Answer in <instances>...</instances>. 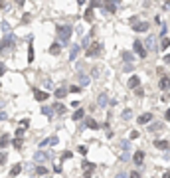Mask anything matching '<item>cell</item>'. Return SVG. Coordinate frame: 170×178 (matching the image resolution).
Returning a JSON list of instances; mask_svg holds the SVG:
<instances>
[{
	"label": "cell",
	"mask_w": 170,
	"mask_h": 178,
	"mask_svg": "<svg viewBox=\"0 0 170 178\" xmlns=\"http://www.w3.org/2000/svg\"><path fill=\"white\" fill-rule=\"evenodd\" d=\"M56 32H57V38H60V44L61 46H69L73 28L69 26V24H57V26H56Z\"/></svg>",
	"instance_id": "obj_1"
},
{
	"label": "cell",
	"mask_w": 170,
	"mask_h": 178,
	"mask_svg": "<svg viewBox=\"0 0 170 178\" xmlns=\"http://www.w3.org/2000/svg\"><path fill=\"white\" fill-rule=\"evenodd\" d=\"M14 46H16V36H14V34H12V32L4 34L2 42H0V54L12 52V50H14Z\"/></svg>",
	"instance_id": "obj_2"
},
{
	"label": "cell",
	"mask_w": 170,
	"mask_h": 178,
	"mask_svg": "<svg viewBox=\"0 0 170 178\" xmlns=\"http://www.w3.org/2000/svg\"><path fill=\"white\" fill-rule=\"evenodd\" d=\"M103 54V44L101 42H91L85 48V57H99Z\"/></svg>",
	"instance_id": "obj_3"
},
{
	"label": "cell",
	"mask_w": 170,
	"mask_h": 178,
	"mask_svg": "<svg viewBox=\"0 0 170 178\" xmlns=\"http://www.w3.org/2000/svg\"><path fill=\"white\" fill-rule=\"evenodd\" d=\"M128 22H131L132 32H136V34H144V32H148V28H150V22H143V20H139V18H131Z\"/></svg>",
	"instance_id": "obj_4"
},
{
	"label": "cell",
	"mask_w": 170,
	"mask_h": 178,
	"mask_svg": "<svg viewBox=\"0 0 170 178\" xmlns=\"http://www.w3.org/2000/svg\"><path fill=\"white\" fill-rule=\"evenodd\" d=\"M132 50H135V54H136L140 59H144V57H146V54H148L146 48H144V44H143L140 40H135V42H132Z\"/></svg>",
	"instance_id": "obj_5"
},
{
	"label": "cell",
	"mask_w": 170,
	"mask_h": 178,
	"mask_svg": "<svg viewBox=\"0 0 170 178\" xmlns=\"http://www.w3.org/2000/svg\"><path fill=\"white\" fill-rule=\"evenodd\" d=\"M103 6H105V10L109 14H115L119 8V0H103Z\"/></svg>",
	"instance_id": "obj_6"
},
{
	"label": "cell",
	"mask_w": 170,
	"mask_h": 178,
	"mask_svg": "<svg viewBox=\"0 0 170 178\" xmlns=\"http://www.w3.org/2000/svg\"><path fill=\"white\" fill-rule=\"evenodd\" d=\"M34 36H28V63H32V61H34Z\"/></svg>",
	"instance_id": "obj_7"
},
{
	"label": "cell",
	"mask_w": 170,
	"mask_h": 178,
	"mask_svg": "<svg viewBox=\"0 0 170 178\" xmlns=\"http://www.w3.org/2000/svg\"><path fill=\"white\" fill-rule=\"evenodd\" d=\"M144 48H146V52H156V38H144Z\"/></svg>",
	"instance_id": "obj_8"
},
{
	"label": "cell",
	"mask_w": 170,
	"mask_h": 178,
	"mask_svg": "<svg viewBox=\"0 0 170 178\" xmlns=\"http://www.w3.org/2000/svg\"><path fill=\"white\" fill-rule=\"evenodd\" d=\"M34 160H36V164H44L45 160H49V154H48V152H44V150H36Z\"/></svg>",
	"instance_id": "obj_9"
},
{
	"label": "cell",
	"mask_w": 170,
	"mask_h": 178,
	"mask_svg": "<svg viewBox=\"0 0 170 178\" xmlns=\"http://www.w3.org/2000/svg\"><path fill=\"white\" fill-rule=\"evenodd\" d=\"M144 162V150H135V154H132V164H136V166H140V164Z\"/></svg>",
	"instance_id": "obj_10"
},
{
	"label": "cell",
	"mask_w": 170,
	"mask_h": 178,
	"mask_svg": "<svg viewBox=\"0 0 170 178\" xmlns=\"http://www.w3.org/2000/svg\"><path fill=\"white\" fill-rule=\"evenodd\" d=\"M52 107H53V111H56L57 115H65V113H67V107H65L63 103H60V99H57V101H53V105H52Z\"/></svg>",
	"instance_id": "obj_11"
},
{
	"label": "cell",
	"mask_w": 170,
	"mask_h": 178,
	"mask_svg": "<svg viewBox=\"0 0 170 178\" xmlns=\"http://www.w3.org/2000/svg\"><path fill=\"white\" fill-rule=\"evenodd\" d=\"M34 99H36V101H40V103H44V101H48V99H49V93L40 91V89H34Z\"/></svg>",
	"instance_id": "obj_12"
},
{
	"label": "cell",
	"mask_w": 170,
	"mask_h": 178,
	"mask_svg": "<svg viewBox=\"0 0 170 178\" xmlns=\"http://www.w3.org/2000/svg\"><path fill=\"white\" fill-rule=\"evenodd\" d=\"M81 168H83V172H89V174H93L95 168H97V164H95V162H89V160H83V162H81Z\"/></svg>",
	"instance_id": "obj_13"
},
{
	"label": "cell",
	"mask_w": 170,
	"mask_h": 178,
	"mask_svg": "<svg viewBox=\"0 0 170 178\" xmlns=\"http://www.w3.org/2000/svg\"><path fill=\"white\" fill-rule=\"evenodd\" d=\"M158 87L162 89V91H170V77H168V75H162V77H160Z\"/></svg>",
	"instance_id": "obj_14"
},
{
	"label": "cell",
	"mask_w": 170,
	"mask_h": 178,
	"mask_svg": "<svg viewBox=\"0 0 170 178\" xmlns=\"http://www.w3.org/2000/svg\"><path fill=\"white\" fill-rule=\"evenodd\" d=\"M95 8H91V6H87L85 8V12H83V20H85V22H93V20H95Z\"/></svg>",
	"instance_id": "obj_15"
},
{
	"label": "cell",
	"mask_w": 170,
	"mask_h": 178,
	"mask_svg": "<svg viewBox=\"0 0 170 178\" xmlns=\"http://www.w3.org/2000/svg\"><path fill=\"white\" fill-rule=\"evenodd\" d=\"M127 85H128V89H136L140 85V77H139V75H131L128 81H127Z\"/></svg>",
	"instance_id": "obj_16"
},
{
	"label": "cell",
	"mask_w": 170,
	"mask_h": 178,
	"mask_svg": "<svg viewBox=\"0 0 170 178\" xmlns=\"http://www.w3.org/2000/svg\"><path fill=\"white\" fill-rule=\"evenodd\" d=\"M152 145L158 148V150H168V148H170V143H168V141H162V139H156Z\"/></svg>",
	"instance_id": "obj_17"
},
{
	"label": "cell",
	"mask_w": 170,
	"mask_h": 178,
	"mask_svg": "<svg viewBox=\"0 0 170 178\" xmlns=\"http://www.w3.org/2000/svg\"><path fill=\"white\" fill-rule=\"evenodd\" d=\"M85 127H87V129H91V131H97L101 125H99V123L95 121L93 117H87V119H85Z\"/></svg>",
	"instance_id": "obj_18"
},
{
	"label": "cell",
	"mask_w": 170,
	"mask_h": 178,
	"mask_svg": "<svg viewBox=\"0 0 170 178\" xmlns=\"http://www.w3.org/2000/svg\"><path fill=\"white\" fill-rule=\"evenodd\" d=\"M150 121H152V113H143V115L136 119V123H139V125H148Z\"/></svg>",
	"instance_id": "obj_19"
},
{
	"label": "cell",
	"mask_w": 170,
	"mask_h": 178,
	"mask_svg": "<svg viewBox=\"0 0 170 178\" xmlns=\"http://www.w3.org/2000/svg\"><path fill=\"white\" fill-rule=\"evenodd\" d=\"M97 105H99V107H107V105H109V97H107V93H99Z\"/></svg>",
	"instance_id": "obj_20"
},
{
	"label": "cell",
	"mask_w": 170,
	"mask_h": 178,
	"mask_svg": "<svg viewBox=\"0 0 170 178\" xmlns=\"http://www.w3.org/2000/svg\"><path fill=\"white\" fill-rule=\"evenodd\" d=\"M77 56H79V46L73 44V46H71V50H69V61H75Z\"/></svg>",
	"instance_id": "obj_21"
},
{
	"label": "cell",
	"mask_w": 170,
	"mask_h": 178,
	"mask_svg": "<svg viewBox=\"0 0 170 178\" xmlns=\"http://www.w3.org/2000/svg\"><path fill=\"white\" fill-rule=\"evenodd\" d=\"M67 93H69V91H67V87H57L56 91H53V97H56V99H63Z\"/></svg>",
	"instance_id": "obj_22"
},
{
	"label": "cell",
	"mask_w": 170,
	"mask_h": 178,
	"mask_svg": "<svg viewBox=\"0 0 170 178\" xmlns=\"http://www.w3.org/2000/svg\"><path fill=\"white\" fill-rule=\"evenodd\" d=\"M60 52H61V44L60 42H53V44L49 46V54H52V56H60Z\"/></svg>",
	"instance_id": "obj_23"
},
{
	"label": "cell",
	"mask_w": 170,
	"mask_h": 178,
	"mask_svg": "<svg viewBox=\"0 0 170 178\" xmlns=\"http://www.w3.org/2000/svg\"><path fill=\"white\" fill-rule=\"evenodd\" d=\"M8 143H10V135H8V133H2V135H0V150L8 146Z\"/></svg>",
	"instance_id": "obj_24"
},
{
	"label": "cell",
	"mask_w": 170,
	"mask_h": 178,
	"mask_svg": "<svg viewBox=\"0 0 170 178\" xmlns=\"http://www.w3.org/2000/svg\"><path fill=\"white\" fill-rule=\"evenodd\" d=\"M77 77H79V83H81V85H89V81H91V77H89V75H85L83 73V71H77Z\"/></svg>",
	"instance_id": "obj_25"
},
{
	"label": "cell",
	"mask_w": 170,
	"mask_h": 178,
	"mask_svg": "<svg viewBox=\"0 0 170 178\" xmlns=\"http://www.w3.org/2000/svg\"><path fill=\"white\" fill-rule=\"evenodd\" d=\"M20 172H22V162H18V164H14V166L10 168V178H16L20 174Z\"/></svg>",
	"instance_id": "obj_26"
},
{
	"label": "cell",
	"mask_w": 170,
	"mask_h": 178,
	"mask_svg": "<svg viewBox=\"0 0 170 178\" xmlns=\"http://www.w3.org/2000/svg\"><path fill=\"white\" fill-rule=\"evenodd\" d=\"M83 117H85V109H83V107H77V111L71 115V119H73V121H81Z\"/></svg>",
	"instance_id": "obj_27"
},
{
	"label": "cell",
	"mask_w": 170,
	"mask_h": 178,
	"mask_svg": "<svg viewBox=\"0 0 170 178\" xmlns=\"http://www.w3.org/2000/svg\"><path fill=\"white\" fill-rule=\"evenodd\" d=\"M22 145H24V137H14V141H12V146H14L16 150H22Z\"/></svg>",
	"instance_id": "obj_28"
},
{
	"label": "cell",
	"mask_w": 170,
	"mask_h": 178,
	"mask_svg": "<svg viewBox=\"0 0 170 178\" xmlns=\"http://www.w3.org/2000/svg\"><path fill=\"white\" fill-rule=\"evenodd\" d=\"M121 57H123L125 63H132V61H135V54H131V52H123Z\"/></svg>",
	"instance_id": "obj_29"
},
{
	"label": "cell",
	"mask_w": 170,
	"mask_h": 178,
	"mask_svg": "<svg viewBox=\"0 0 170 178\" xmlns=\"http://www.w3.org/2000/svg\"><path fill=\"white\" fill-rule=\"evenodd\" d=\"M168 46H170V38H166V36H160V50H168Z\"/></svg>",
	"instance_id": "obj_30"
},
{
	"label": "cell",
	"mask_w": 170,
	"mask_h": 178,
	"mask_svg": "<svg viewBox=\"0 0 170 178\" xmlns=\"http://www.w3.org/2000/svg\"><path fill=\"white\" fill-rule=\"evenodd\" d=\"M121 119H123V121H131V119H132V109H125L123 115H121Z\"/></svg>",
	"instance_id": "obj_31"
},
{
	"label": "cell",
	"mask_w": 170,
	"mask_h": 178,
	"mask_svg": "<svg viewBox=\"0 0 170 178\" xmlns=\"http://www.w3.org/2000/svg\"><path fill=\"white\" fill-rule=\"evenodd\" d=\"M36 174H40V176L48 174V168H45V166H42V164H40V166H38V164H36Z\"/></svg>",
	"instance_id": "obj_32"
},
{
	"label": "cell",
	"mask_w": 170,
	"mask_h": 178,
	"mask_svg": "<svg viewBox=\"0 0 170 178\" xmlns=\"http://www.w3.org/2000/svg\"><path fill=\"white\" fill-rule=\"evenodd\" d=\"M77 152H79V154H87V152H89V146H87V145H79V146H77Z\"/></svg>",
	"instance_id": "obj_33"
},
{
	"label": "cell",
	"mask_w": 170,
	"mask_h": 178,
	"mask_svg": "<svg viewBox=\"0 0 170 178\" xmlns=\"http://www.w3.org/2000/svg\"><path fill=\"white\" fill-rule=\"evenodd\" d=\"M119 146H121V150H131V143H128V141H121Z\"/></svg>",
	"instance_id": "obj_34"
},
{
	"label": "cell",
	"mask_w": 170,
	"mask_h": 178,
	"mask_svg": "<svg viewBox=\"0 0 170 178\" xmlns=\"http://www.w3.org/2000/svg\"><path fill=\"white\" fill-rule=\"evenodd\" d=\"M160 127H162V123H152V125H148V133H152V131H158Z\"/></svg>",
	"instance_id": "obj_35"
},
{
	"label": "cell",
	"mask_w": 170,
	"mask_h": 178,
	"mask_svg": "<svg viewBox=\"0 0 170 178\" xmlns=\"http://www.w3.org/2000/svg\"><path fill=\"white\" fill-rule=\"evenodd\" d=\"M42 113H44V115H48V117H52L53 115V107H42Z\"/></svg>",
	"instance_id": "obj_36"
},
{
	"label": "cell",
	"mask_w": 170,
	"mask_h": 178,
	"mask_svg": "<svg viewBox=\"0 0 170 178\" xmlns=\"http://www.w3.org/2000/svg\"><path fill=\"white\" fill-rule=\"evenodd\" d=\"M89 6H91V8H99V6H103V0H91Z\"/></svg>",
	"instance_id": "obj_37"
},
{
	"label": "cell",
	"mask_w": 170,
	"mask_h": 178,
	"mask_svg": "<svg viewBox=\"0 0 170 178\" xmlns=\"http://www.w3.org/2000/svg\"><path fill=\"white\" fill-rule=\"evenodd\" d=\"M2 32H4V34H8V32H12V28H10V24H8V22H6V20H4V22H2Z\"/></svg>",
	"instance_id": "obj_38"
},
{
	"label": "cell",
	"mask_w": 170,
	"mask_h": 178,
	"mask_svg": "<svg viewBox=\"0 0 170 178\" xmlns=\"http://www.w3.org/2000/svg\"><path fill=\"white\" fill-rule=\"evenodd\" d=\"M89 44H91V34H89V36H85L83 40H81V46H83V48H87Z\"/></svg>",
	"instance_id": "obj_39"
},
{
	"label": "cell",
	"mask_w": 170,
	"mask_h": 178,
	"mask_svg": "<svg viewBox=\"0 0 170 178\" xmlns=\"http://www.w3.org/2000/svg\"><path fill=\"white\" fill-rule=\"evenodd\" d=\"M139 137H140L139 131H131V133H128V139H131V141H135V139H139Z\"/></svg>",
	"instance_id": "obj_40"
},
{
	"label": "cell",
	"mask_w": 170,
	"mask_h": 178,
	"mask_svg": "<svg viewBox=\"0 0 170 178\" xmlns=\"http://www.w3.org/2000/svg\"><path fill=\"white\" fill-rule=\"evenodd\" d=\"M73 156V152L71 150H65V152H61V160H67V158H71Z\"/></svg>",
	"instance_id": "obj_41"
},
{
	"label": "cell",
	"mask_w": 170,
	"mask_h": 178,
	"mask_svg": "<svg viewBox=\"0 0 170 178\" xmlns=\"http://www.w3.org/2000/svg\"><path fill=\"white\" fill-rule=\"evenodd\" d=\"M81 89H83L81 85H71V87H67V91H71V93H79Z\"/></svg>",
	"instance_id": "obj_42"
},
{
	"label": "cell",
	"mask_w": 170,
	"mask_h": 178,
	"mask_svg": "<svg viewBox=\"0 0 170 178\" xmlns=\"http://www.w3.org/2000/svg\"><path fill=\"white\" fill-rule=\"evenodd\" d=\"M6 160H8V154L4 150H0V164H6Z\"/></svg>",
	"instance_id": "obj_43"
},
{
	"label": "cell",
	"mask_w": 170,
	"mask_h": 178,
	"mask_svg": "<svg viewBox=\"0 0 170 178\" xmlns=\"http://www.w3.org/2000/svg\"><path fill=\"white\" fill-rule=\"evenodd\" d=\"M14 137H24V127H18V129L14 131Z\"/></svg>",
	"instance_id": "obj_44"
},
{
	"label": "cell",
	"mask_w": 170,
	"mask_h": 178,
	"mask_svg": "<svg viewBox=\"0 0 170 178\" xmlns=\"http://www.w3.org/2000/svg\"><path fill=\"white\" fill-rule=\"evenodd\" d=\"M132 69H135V67H132V63H125V67H123V71H125V73H131Z\"/></svg>",
	"instance_id": "obj_45"
},
{
	"label": "cell",
	"mask_w": 170,
	"mask_h": 178,
	"mask_svg": "<svg viewBox=\"0 0 170 178\" xmlns=\"http://www.w3.org/2000/svg\"><path fill=\"white\" fill-rule=\"evenodd\" d=\"M30 20H32V14H24L22 16V24H30Z\"/></svg>",
	"instance_id": "obj_46"
},
{
	"label": "cell",
	"mask_w": 170,
	"mask_h": 178,
	"mask_svg": "<svg viewBox=\"0 0 170 178\" xmlns=\"http://www.w3.org/2000/svg\"><path fill=\"white\" fill-rule=\"evenodd\" d=\"M135 93H136V97H143V95H144V89H143V87L139 85V87L135 89Z\"/></svg>",
	"instance_id": "obj_47"
},
{
	"label": "cell",
	"mask_w": 170,
	"mask_h": 178,
	"mask_svg": "<svg viewBox=\"0 0 170 178\" xmlns=\"http://www.w3.org/2000/svg\"><path fill=\"white\" fill-rule=\"evenodd\" d=\"M57 143H60V139H57V137H49V145H52V146H56Z\"/></svg>",
	"instance_id": "obj_48"
},
{
	"label": "cell",
	"mask_w": 170,
	"mask_h": 178,
	"mask_svg": "<svg viewBox=\"0 0 170 178\" xmlns=\"http://www.w3.org/2000/svg\"><path fill=\"white\" fill-rule=\"evenodd\" d=\"M20 127H24V129H26V127H30V119H24V121H20Z\"/></svg>",
	"instance_id": "obj_49"
},
{
	"label": "cell",
	"mask_w": 170,
	"mask_h": 178,
	"mask_svg": "<svg viewBox=\"0 0 170 178\" xmlns=\"http://www.w3.org/2000/svg\"><path fill=\"white\" fill-rule=\"evenodd\" d=\"M6 8H8V2L6 0H0V10H6Z\"/></svg>",
	"instance_id": "obj_50"
},
{
	"label": "cell",
	"mask_w": 170,
	"mask_h": 178,
	"mask_svg": "<svg viewBox=\"0 0 170 178\" xmlns=\"http://www.w3.org/2000/svg\"><path fill=\"white\" fill-rule=\"evenodd\" d=\"M128 178H140V172H139V170L131 172V174H128Z\"/></svg>",
	"instance_id": "obj_51"
},
{
	"label": "cell",
	"mask_w": 170,
	"mask_h": 178,
	"mask_svg": "<svg viewBox=\"0 0 170 178\" xmlns=\"http://www.w3.org/2000/svg\"><path fill=\"white\" fill-rule=\"evenodd\" d=\"M91 69H93L91 75H93V77H99V67H91Z\"/></svg>",
	"instance_id": "obj_52"
},
{
	"label": "cell",
	"mask_w": 170,
	"mask_h": 178,
	"mask_svg": "<svg viewBox=\"0 0 170 178\" xmlns=\"http://www.w3.org/2000/svg\"><path fill=\"white\" fill-rule=\"evenodd\" d=\"M49 145V139H44L42 143H40V148H44V146H48Z\"/></svg>",
	"instance_id": "obj_53"
},
{
	"label": "cell",
	"mask_w": 170,
	"mask_h": 178,
	"mask_svg": "<svg viewBox=\"0 0 170 178\" xmlns=\"http://www.w3.org/2000/svg\"><path fill=\"white\" fill-rule=\"evenodd\" d=\"M4 73H6V65H4V63H0V77H2Z\"/></svg>",
	"instance_id": "obj_54"
},
{
	"label": "cell",
	"mask_w": 170,
	"mask_h": 178,
	"mask_svg": "<svg viewBox=\"0 0 170 178\" xmlns=\"http://www.w3.org/2000/svg\"><path fill=\"white\" fill-rule=\"evenodd\" d=\"M53 172H56V174H60V172H61V166H60V164H56V166H53Z\"/></svg>",
	"instance_id": "obj_55"
},
{
	"label": "cell",
	"mask_w": 170,
	"mask_h": 178,
	"mask_svg": "<svg viewBox=\"0 0 170 178\" xmlns=\"http://www.w3.org/2000/svg\"><path fill=\"white\" fill-rule=\"evenodd\" d=\"M16 2V6H24V2H26V0H14Z\"/></svg>",
	"instance_id": "obj_56"
},
{
	"label": "cell",
	"mask_w": 170,
	"mask_h": 178,
	"mask_svg": "<svg viewBox=\"0 0 170 178\" xmlns=\"http://www.w3.org/2000/svg\"><path fill=\"white\" fill-rule=\"evenodd\" d=\"M115 178H128V176L125 174V172H119V174H117V176H115Z\"/></svg>",
	"instance_id": "obj_57"
},
{
	"label": "cell",
	"mask_w": 170,
	"mask_h": 178,
	"mask_svg": "<svg viewBox=\"0 0 170 178\" xmlns=\"http://www.w3.org/2000/svg\"><path fill=\"white\" fill-rule=\"evenodd\" d=\"M164 119H166V121L170 123V109H168V111H166V113H164Z\"/></svg>",
	"instance_id": "obj_58"
},
{
	"label": "cell",
	"mask_w": 170,
	"mask_h": 178,
	"mask_svg": "<svg viewBox=\"0 0 170 178\" xmlns=\"http://www.w3.org/2000/svg\"><path fill=\"white\" fill-rule=\"evenodd\" d=\"M162 178H170V168H168V170H164V174H162Z\"/></svg>",
	"instance_id": "obj_59"
},
{
	"label": "cell",
	"mask_w": 170,
	"mask_h": 178,
	"mask_svg": "<svg viewBox=\"0 0 170 178\" xmlns=\"http://www.w3.org/2000/svg\"><path fill=\"white\" fill-rule=\"evenodd\" d=\"M6 117H8L6 113H0V121H6Z\"/></svg>",
	"instance_id": "obj_60"
},
{
	"label": "cell",
	"mask_w": 170,
	"mask_h": 178,
	"mask_svg": "<svg viewBox=\"0 0 170 178\" xmlns=\"http://www.w3.org/2000/svg\"><path fill=\"white\" fill-rule=\"evenodd\" d=\"M164 63H170V54H168V56H164Z\"/></svg>",
	"instance_id": "obj_61"
},
{
	"label": "cell",
	"mask_w": 170,
	"mask_h": 178,
	"mask_svg": "<svg viewBox=\"0 0 170 178\" xmlns=\"http://www.w3.org/2000/svg\"><path fill=\"white\" fill-rule=\"evenodd\" d=\"M164 8H170V0H164Z\"/></svg>",
	"instance_id": "obj_62"
},
{
	"label": "cell",
	"mask_w": 170,
	"mask_h": 178,
	"mask_svg": "<svg viewBox=\"0 0 170 178\" xmlns=\"http://www.w3.org/2000/svg\"><path fill=\"white\" fill-rule=\"evenodd\" d=\"M77 4H79V6H83V4H85V0H77Z\"/></svg>",
	"instance_id": "obj_63"
}]
</instances>
